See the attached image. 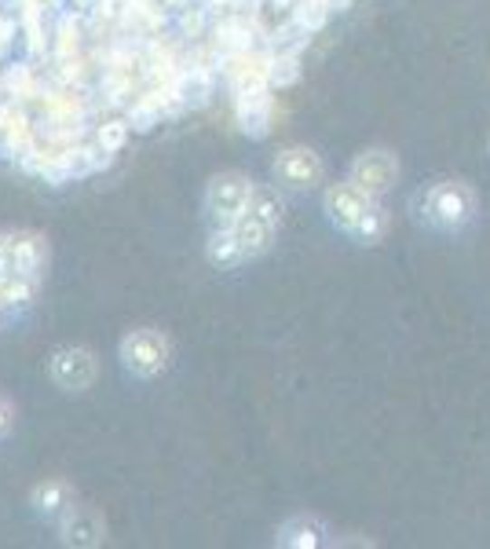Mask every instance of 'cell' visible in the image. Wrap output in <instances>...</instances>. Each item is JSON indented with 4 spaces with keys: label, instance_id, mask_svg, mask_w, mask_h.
<instances>
[{
    "label": "cell",
    "instance_id": "cell-1",
    "mask_svg": "<svg viewBox=\"0 0 490 549\" xmlns=\"http://www.w3.org/2000/svg\"><path fill=\"white\" fill-rule=\"evenodd\" d=\"M253 179L242 172H220L206 188V217L213 227H235L253 206Z\"/></svg>",
    "mask_w": 490,
    "mask_h": 549
},
{
    "label": "cell",
    "instance_id": "cell-2",
    "mask_svg": "<svg viewBox=\"0 0 490 549\" xmlns=\"http://www.w3.org/2000/svg\"><path fill=\"white\" fill-rule=\"evenodd\" d=\"M326 217L330 224H337L341 231L348 235H362V238H373L380 220H377V209H373V198L355 188V183H333L326 191Z\"/></svg>",
    "mask_w": 490,
    "mask_h": 549
},
{
    "label": "cell",
    "instance_id": "cell-3",
    "mask_svg": "<svg viewBox=\"0 0 490 549\" xmlns=\"http://www.w3.org/2000/svg\"><path fill=\"white\" fill-rule=\"evenodd\" d=\"M118 355H121V366L132 378L150 381V378H158L168 366V337L161 330H147V326L132 330V333L121 337Z\"/></svg>",
    "mask_w": 490,
    "mask_h": 549
},
{
    "label": "cell",
    "instance_id": "cell-4",
    "mask_svg": "<svg viewBox=\"0 0 490 549\" xmlns=\"http://www.w3.org/2000/svg\"><path fill=\"white\" fill-rule=\"evenodd\" d=\"M48 374L52 381L62 389V392H88L100 366H95V355L81 344H66V348H55L52 352V362H48Z\"/></svg>",
    "mask_w": 490,
    "mask_h": 549
},
{
    "label": "cell",
    "instance_id": "cell-5",
    "mask_svg": "<svg viewBox=\"0 0 490 549\" xmlns=\"http://www.w3.org/2000/svg\"><path fill=\"white\" fill-rule=\"evenodd\" d=\"M274 179L289 191H308L322 179V161L308 147H285L274 158Z\"/></svg>",
    "mask_w": 490,
    "mask_h": 549
},
{
    "label": "cell",
    "instance_id": "cell-6",
    "mask_svg": "<svg viewBox=\"0 0 490 549\" xmlns=\"http://www.w3.org/2000/svg\"><path fill=\"white\" fill-rule=\"evenodd\" d=\"M425 209H428V220L436 227L454 231V227L468 224V217H472V195H468V188H461V183H439V188L428 191Z\"/></svg>",
    "mask_w": 490,
    "mask_h": 549
},
{
    "label": "cell",
    "instance_id": "cell-7",
    "mask_svg": "<svg viewBox=\"0 0 490 549\" xmlns=\"http://www.w3.org/2000/svg\"><path fill=\"white\" fill-rule=\"evenodd\" d=\"M396 176H399V161L388 150H366L351 165V183L362 188L370 198H380L391 183H396Z\"/></svg>",
    "mask_w": 490,
    "mask_h": 549
},
{
    "label": "cell",
    "instance_id": "cell-8",
    "mask_svg": "<svg viewBox=\"0 0 490 549\" xmlns=\"http://www.w3.org/2000/svg\"><path fill=\"white\" fill-rule=\"evenodd\" d=\"M59 535L66 545H100L103 542V520L88 506H66V513L59 516Z\"/></svg>",
    "mask_w": 490,
    "mask_h": 549
},
{
    "label": "cell",
    "instance_id": "cell-9",
    "mask_svg": "<svg viewBox=\"0 0 490 549\" xmlns=\"http://www.w3.org/2000/svg\"><path fill=\"white\" fill-rule=\"evenodd\" d=\"M206 256H209L213 267H238L242 260H249L242 242H238V235H235V227H213V235L206 242Z\"/></svg>",
    "mask_w": 490,
    "mask_h": 549
},
{
    "label": "cell",
    "instance_id": "cell-10",
    "mask_svg": "<svg viewBox=\"0 0 490 549\" xmlns=\"http://www.w3.org/2000/svg\"><path fill=\"white\" fill-rule=\"evenodd\" d=\"M235 235H238V242H242V249H245V256H256V253H264L267 246H271V235H274V224L271 220H264L260 213H245L238 224H235Z\"/></svg>",
    "mask_w": 490,
    "mask_h": 549
},
{
    "label": "cell",
    "instance_id": "cell-11",
    "mask_svg": "<svg viewBox=\"0 0 490 549\" xmlns=\"http://www.w3.org/2000/svg\"><path fill=\"white\" fill-rule=\"evenodd\" d=\"M34 506H37V513H44V516H62L66 506H70V487H66L62 480L41 484V487L34 491Z\"/></svg>",
    "mask_w": 490,
    "mask_h": 549
},
{
    "label": "cell",
    "instance_id": "cell-12",
    "mask_svg": "<svg viewBox=\"0 0 490 549\" xmlns=\"http://www.w3.org/2000/svg\"><path fill=\"white\" fill-rule=\"evenodd\" d=\"M12 429H15V407H12L5 396H0V443L12 436Z\"/></svg>",
    "mask_w": 490,
    "mask_h": 549
},
{
    "label": "cell",
    "instance_id": "cell-13",
    "mask_svg": "<svg viewBox=\"0 0 490 549\" xmlns=\"http://www.w3.org/2000/svg\"><path fill=\"white\" fill-rule=\"evenodd\" d=\"M315 542H319V535L312 531V524L301 520V535H297V538H285L282 545H315Z\"/></svg>",
    "mask_w": 490,
    "mask_h": 549
},
{
    "label": "cell",
    "instance_id": "cell-14",
    "mask_svg": "<svg viewBox=\"0 0 490 549\" xmlns=\"http://www.w3.org/2000/svg\"><path fill=\"white\" fill-rule=\"evenodd\" d=\"M8 315H12V308H8V304H5V297H0V323H5V319H8Z\"/></svg>",
    "mask_w": 490,
    "mask_h": 549
}]
</instances>
